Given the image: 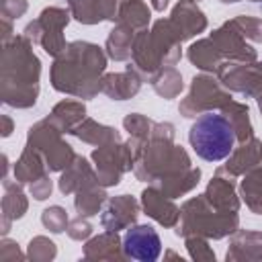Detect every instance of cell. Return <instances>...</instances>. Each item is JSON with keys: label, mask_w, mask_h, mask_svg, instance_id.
Segmentation results:
<instances>
[{"label": "cell", "mask_w": 262, "mask_h": 262, "mask_svg": "<svg viewBox=\"0 0 262 262\" xmlns=\"http://www.w3.org/2000/svg\"><path fill=\"white\" fill-rule=\"evenodd\" d=\"M31 45L25 35H14L10 41L2 43L0 98L14 108H29L39 96L41 63Z\"/></svg>", "instance_id": "1"}, {"label": "cell", "mask_w": 262, "mask_h": 262, "mask_svg": "<svg viewBox=\"0 0 262 262\" xmlns=\"http://www.w3.org/2000/svg\"><path fill=\"white\" fill-rule=\"evenodd\" d=\"M104 68L106 55L98 45L88 41L68 43L66 51L51 66V86L63 94L92 98L100 92Z\"/></svg>", "instance_id": "2"}, {"label": "cell", "mask_w": 262, "mask_h": 262, "mask_svg": "<svg viewBox=\"0 0 262 262\" xmlns=\"http://www.w3.org/2000/svg\"><path fill=\"white\" fill-rule=\"evenodd\" d=\"M180 43L182 41L172 29L170 18H160L154 23L151 31L141 29L135 33L129 68H133L139 76L151 78L158 70L178 63L182 55Z\"/></svg>", "instance_id": "3"}, {"label": "cell", "mask_w": 262, "mask_h": 262, "mask_svg": "<svg viewBox=\"0 0 262 262\" xmlns=\"http://www.w3.org/2000/svg\"><path fill=\"white\" fill-rule=\"evenodd\" d=\"M188 141L194 154L207 162H221L235 149V129L221 113L207 111L196 117L188 131Z\"/></svg>", "instance_id": "4"}, {"label": "cell", "mask_w": 262, "mask_h": 262, "mask_svg": "<svg viewBox=\"0 0 262 262\" xmlns=\"http://www.w3.org/2000/svg\"><path fill=\"white\" fill-rule=\"evenodd\" d=\"M237 225H239L237 213H221L207 203L205 194H201L182 205L180 225H178L176 233L182 237L203 235V237L221 239V237L237 231Z\"/></svg>", "instance_id": "5"}, {"label": "cell", "mask_w": 262, "mask_h": 262, "mask_svg": "<svg viewBox=\"0 0 262 262\" xmlns=\"http://www.w3.org/2000/svg\"><path fill=\"white\" fill-rule=\"evenodd\" d=\"M70 16H72L70 10L59 8V6H49V8H45L39 14V18L31 20L25 27V33L23 35L31 43H39L49 55L59 57L66 51V47H68L61 31L70 23Z\"/></svg>", "instance_id": "6"}, {"label": "cell", "mask_w": 262, "mask_h": 262, "mask_svg": "<svg viewBox=\"0 0 262 262\" xmlns=\"http://www.w3.org/2000/svg\"><path fill=\"white\" fill-rule=\"evenodd\" d=\"M27 145L39 149L45 158L47 168L53 172H63L76 158L72 145L61 139V131L49 119H43L29 129Z\"/></svg>", "instance_id": "7"}, {"label": "cell", "mask_w": 262, "mask_h": 262, "mask_svg": "<svg viewBox=\"0 0 262 262\" xmlns=\"http://www.w3.org/2000/svg\"><path fill=\"white\" fill-rule=\"evenodd\" d=\"M231 100H233L231 94L227 90H223L221 82L213 80V76L201 74V76L192 78L190 90H188L186 98L180 102L178 111L184 117H196L207 111H215V108L221 111Z\"/></svg>", "instance_id": "8"}, {"label": "cell", "mask_w": 262, "mask_h": 262, "mask_svg": "<svg viewBox=\"0 0 262 262\" xmlns=\"http://www.w3.org/2000/svg\"><path fill=\"white\" fill-rule=\"evenodd\" d=\"M92 162L96 164V176L98 182L106 186H115L121 182V174L127 170H133V149L127 143L113 141L106 145H100L92 151Z\"/></svg>", "instance_id": "9"}, {"label": "cell", "mask_w": 262, "mask_h": 262, "mask_svg": "<svg viewBox=\"0 0 262 262\" xmlns=\"http://www.w3.org/2000/svg\"><path fill=\"white\" fill-rule=\"evenodd\" d=\"M219 82L231 90L250 98L262 94V61H223L215 72Z\"/></svg>", "instance_id": "10"}, {"label": "cell", "mask_w": 262, "mask_h": 262, "mask_svg": "<svg viewBox=\"0 0 262 262\" xmlns=\"http://www.w3.org/2000/svg\"><path fill=\"white\" fill-rule=\"evenodd\" d=\"M125 258L139 260V262H154L162 252V242L158 231L151 225H133L127 227L123 239Z\"/></svg>", "instance_id": "11"}, {"label": "cell", "mask_w": 262, "mask_h": 262, "mask_svg": "<svg viewBox=\"0 0 262 262\" xmlns=\"http://www.w3.org/2000/svg\"><path fill=\"white\" fill-rule=\"evenodd\" d=\"M219 49L223 61H256V49L246 43V39L237 33V29L227 20L223 27L211 33L209 37Z\"/></svg>", "instance_id": "12"}, {"label": "cell", "mask_w": 262, "mask_h": 262, "mask_svg": "<svg viewBox=\"0 0 262 262\" xmlns=\"http://www.w3.org/2000/svg\"><path fill=\"white\" fill-rule=\"evenodd\" d=\"M170 25L180 41H188L207 29V16L194 0H180L170 14Z\"/></svg>", "instance_id": "13"}, {"label": "cell", "mask_w": 262, "mask_h": 262, "mask_svg": "<svg viewBox=\"0 0 262 262\" xmlns=\"http://www.w3.org/2000/svg\"><path fill=\"white\" fill-rule=\"evenodd\" d=\"M137 215H139V203L129 194H119L108 199L106 209L100 215V223L106 231H119L131 227L137 221Z\"/></svg>", "instance_id": "14"}, {"label": "cell", "mask_w": 262, "mask_h": 262, "mask_svg": "<svg viewBox=\"0 0 262 262\" xmlns=\"http://www.w3.org/2000/svg\"><path fill=\"white\" fill-rule=\"evenodd\" d=\"M205 199L207 203L221 211V213H237L239 209V199L235 194V186H233V176L225 174L223 170L217 168V174L211 178V182L207 184L205 190Z\"/></svg>", "instance_id": "15"}, {"label": "cell", "mask_w": 262, "mask_h": 262, "mask_svg": "<svg viewBox=\"0 0 262 262\" xmlns=\"http://www.w3.org/2000/svg\"><path fill=\"white\" fill-rule=\"evenodd\" d=\"M141 207H143V211L154 221H158L164 227H174L178 223V219H180V209L172 203V199H168L154 184L143 190V194H141Z\"/></svg>", "instance_id": "16"}, {"label": "cell", "mask_w": 262, "mask_h": 262, "mask_svg": "<svg viewBox=\"0 0 262 262\" xmlns=\"http://www.w3.org/2000/svg\"><path fill=\"white\" fill-rule=\"evenodd\" d=\"M262 166V141L260 139H248L244 143H239V147H235L229 154V160L225 166H221L219 170H223L229 176H239L246 174L250 170H256Z\"/></svg>", "instance_id": "17"}, {"label": "cell", "mask_w": 262, "mask_h": 262, "mask_svg": "<svg viewBox=\"0 0 262 262\" xmlns=\"http://www.w3.org/2000/svg\"><path fill=\"white\" fill-rule=\"evenodd\" d=\"M141 88V76L127 66L125 72L119 74H106L100 80V92H104L113 100H127L135 96Z\"/></svg>", "instance_id": "18"}, {"label": "cell", "mask_w": 262, "mask_h": 262, "mask_svg": "<svg viewBox=\"0 0 262 262\" xmlns=\"http://www.w3.org/2000/svg\"><path fill=\"white\" fill-rule=\"evenodd\" d=\"M94 182H98L96 172H92L90 164L82 156H76L74 162L63 170V174L59 178V190L63 194H72V192H78L80 188L94 184Z\"/></svg>", "instance_id": "19"}, {"label": "cell", "mask_w": 262, "mask_h": 262, "mask_svg": "<svg viewBox=\"0 0 262 262\" xmlns=\"http://www.w3.org/2000/svg\"><path fill=\"white\" fill-rule=\"evenodd\" d=\"M47 164L45 158L39 149H35L33 145H25L18 162L14 164V178L20 184H31L35 180H39L41 176L47 174Z\"/></svg>", "instance_id": "20"}, {"label": "cell", "mask_w": 262, "mask_h": 262, "mask_svg": "<svg viewBox=\"0 0 262 262\" xmlns=\"http://www.w3.org/2000/svg\"><path fill=\"white\" fill-rule=\"evenodd\" d=\"M4 190L6 194L2 196V233L6 235L10 229V223L14 219H20L27 213V196L20 190V182H10L8 178H4Z\"/></svg>", "instance_id": "21"}, {"label": "cell", "mask_w": 262, "mask_h": 262, "mask_svg": "<svg viewBox=\"0 0 262 262\" xmlns=\"http://www.w3.org/2000/svg\"><path fill=\"white\" fill-rule=\"evenodd\" d=\"M227 260H260L262 258V233L260 231H233Z\"/></svg>", "instance_id": "22"}, {"label": "cell", "mask_w": 262, "mask_h": 262, "mask_svg": "<svg viewBox=\"0 0 262 262\" xmlns=\"http://www.w3.org/2000/svg\"><path fill=\"white\" fill-rule=\"evenodd\" d=\"M199 178H201V170L199 168H188V170H182L178 174H172V176H166V178H160L156 182H151L156 188H160L168 199H176V196H182L186 192H190L196 184H199Z\"/></svg>", "instance_id": "23"}, {"label": "cell", "mask_w": 262, "mask_h": 262, "mask_svg": "<svg viewBox=\"0 0 262 262\" xmlns=\"http://www.w3.org/2000/svg\"><path fill=\"white\" fill-rule=\"evenodd\" d=\"M121 239L117 231H106L96 237H92L84 246V258L88 260H121Z\"/></svg>", "instance_id": "24"}, {"label": "cell", "mask_w": 262, "mask_h": 262, "mask_svg": "<svg viewBox=\"0 0 262 262\" xmlns=\"http://www.w3.org/2000/svg\"><path fill=\"white\" fill-rule=\"evenodd\" d=\"M70 135L86 141V143H92V145H106V143H113V141H121V135L117 129L113 127H106V125H100L96 123L94 119H84L82 123H78Z\"/></svg>", "instance_id": "25"}, {"label": "cell", "mask_w": 262, "mask_h": 262, "mask_svg": "<svg viewBox=\"0 0 262 262\" xmlns=\"http://www.w3.org/2000/svg\"><path fill=\"white\" fill-rule=\"evenodd\" d=\"M186 57L192 66H196L203 72H217L223 63V57L211 39H199L196 43H192L186 51Z\"/></svg>", "instance_id": "26"}, {"label": "cell", "mask_w": 262, "mask_h": 262, "mask_svg": "<svg viewBox=\"0 0 262 262\" xmlns=\"http://www.w3.org/2000/svg\"><path fill=\"white\" fill-rule=\"evenodd\" d=\"M133 39H135V31L123 23H117V27L106 37V55L115 61L131 59Z\"/></svg>", "instance_id": "27"}, {"label": "cell", "mask_w": 262, "mask_h": 262, "mask_svg": "<svg viewBox=\"0 0 262 262\" xmlns=\"http://www.w3.org/2000/svg\"><path fill=\"white\" fill-rule=\"evenodd\" d=\"M61 133H70L78 123H82L86 119V106L84 102H76V100H61L59 104L53 106L51 115L47 117Z\"/></svg>", "instance_id": "28"}, {"label": "cell", "mask_w": 262, "mask_h": 262, "mask_svg": "<svg viewBox=\"0 0 262 262\" xmlns=\"http://www.w3.org/2000/svg\"><path fill=\"white\" fill-rule=\"evenodd\" d=\"M221 113H223V115L229 119V123L233 125L235 137H237L239 143H244V141H248V139L254 137V127H252V121H250V108H248L246 102L231 100V102H227V104L221 108Z\"/></svg>", "instance_id": "29"}, {"label": "cell", "mask_w": 262, "mask_h": 262, "mask_svg": "<svg viewBox=\"0 0 262 262\" xmlns=\"http://www.w3.org/2000/svg\"><path fill=\"white\" fill-rule=\"evenodd\" d=\"M106 201V192H104V186L100 182H94V184H88L84 188H80L76 192V199H74V207L78 211V215L82 217H92L100 211L102 203Z\"/></svg>", "instance_id": "30"}, {"label": "cell", "mask_w": 262, "mask_h": 262, "mask_svg": "<svg viewBox=\"0 0 262 262\" xmlns=\"http://www.w3.org/2000/svg\"><path fill=\"white\" fill-rule=\"evenodd\" d=\"M149 18H151V14H149V8L143 0H125L119 6L117 23H123V25L131 27L133 31L147 29Z\"/></svg>", "instance_id": "31"}, {"label": "cell", "mask_w": 262, "mask_h": 262, "mask_svg": "<svg viewBox=\"0 0 262 262\" xmlns=\"http://www.w3.org/2000/svg\"><path fill=\"white\" fill-rule=\"evenodd\" d=\"M239 192H242V199L246 201L248 209L256 215H262V166L244 174Z\"/></svg>", "instance_id": "32"}, {"label": "cell", "mask_w": 262, "mask_h": 262, "mask_svg": "<svg viewBox=\"0 0 262 262\" xmlns=\"http://www.w3.org/2000/svg\"><path fill=\"white\" fill-rule=\"evenodd\" d=\"M151 88L162 96V98H174L182 92L184 84H182V76L172 68V66H166L162 70H158L151 78Z\"/></svg>", "instance_id": "33"}, {"label": "cell", "mask_w": 262, "mask_h": 262, "mask_svg": "<svg viewBox=\"0 0 262 262\" xmlns=\"http://www.w3.org/2000/svg\"><path fill=\"white\" fill-rule=\"evenodd\" d=\"M154 125H156V123H154L151 119H147V117H143V115H139V113H131V115H127V117L123 119V127L129 131L131 139H137V141L149 139Z\"/></svg>", "instance_id": "34"}, {"label": "cell", "mask_w": 262, "mask_h": 262, "mask_svg": "<svg viewBox=\"0 0 262 262\" xmlns=\"http://www.w3.org/2000/svg\"><path fill=\"white\" fill-rule=\"evenodd\" d=\"M229 23L237 29V33L244 39L262 43V18H256V16H235Z\"/></svg>", "instance_id": "35"}, {"label": "cell", "mask_w": 262, "mask_h": 262, "mask_svg": "<svg viewBox=\"0 0 262 262\" xmlns=\"http://www.w3.org/2000/svg\"><path fill=\"white\" fill-rule=\"evenodd\" d=\"M55 254H57L55 244H53L49 237H45V235H37V237L31 239V244H29V254H27V256H29L31 260L45 262V260H53Z\"/></svg>", "instance_id": "36"}, {"label": "cell", "mask_w": 262, "mask_h": 262, "mask_svg": "<svg viewBox=\"0 0 262 262\" xmlns=\"http://www.w3.org/2000/svg\"><path fill=\"white\" fill-rule=\"evenodd\" d=\"M41 221L51 233H61L63 229H68V213L59 205H53V207L45 209L43 215H41Z\"/></svg>", "instance_id": "37"}, {"label": "cell", "mask_w": 262, "mask_h": 262, "mask_svg": "<svg viewBox=\"0 0 262 262\" xmlns=\"http://www.w3.org/2000/svg\"><path fill=\"white\" fill-rule=\"evenodd\" d=\"M186 248L190 252V258L194 260H215L213 250L209 248L207 239L203 235H186Z\"/></svg>", "instance_id": "38"}, {"label": "cell", "mask_w": 262, "mask_h": 262, "mask_svg": "<svg viewBox=\"0 0 262 262\" xmlns=\"http://www.w3.org/2000/svg\"><path fill=\"white\" fill-rule=\"evenodd\" d=\"M66 231H68V235L72 239H86L92 233V225H90V221L82 219V215H80L78 219H74V221L68 223V229Z\"/></svg>", "instance_id": "39"}, {"label": "cell", "mask_w": 262, "mask_h": 262, "mask_svg": "<svg viewBox=\"0 0 262 262\" xmlns=\"http://www.w3.org/2000/svg\"><path fill=\"white\" fill-rule=\"evenodd\" d=\"M27 8H29L27 0H2V18L8 20L18 18L27 12Z\"/></svg>", "instance_id": "40"}, {"label": "cell", "mask_w": 262, "mask_h": 262, "mask_svg": "<svg viewBox=\"0 0 262 262\" xmlns=\"http://www.w3.org/2000/svg\"><path fill=\"white\" fill-rule=\"evenodd\" d=\"M121 0H96V8L102 20H117Z\"/></svg>", "instance_id": "41"}, {"label": "cell", "mask_w": 262, "mask_h": 262, "mask_svg": "<svg viewBox=\"0 0 262 262\" xmlns=\"http://www.w3.org/2000/svg\"><path fill=\"white\" fill-rule=\"evenodd\" d=\"M51 188H53V184H51V180H49L47 174L41 176L39 180L31 182V194H33V199H37V201H45V199L51 194Z\"/></svg>", "instance_id": "42"}, {"label": "cell", "mask_w": 262, "mask_h": 262, "mask_svg": "<svg viewBox=\"0 0 262 262\" xmlns=\"http://www.w3.org/2000/svg\"><path fill=\"white\" fill-rule=\"evenodd\" d=\"M0 258L2 260H16V258H23V254L18 252L16 244L10 242V239H2V248H0Z\"/></svg>", "instance_id": "43"}, {"label": "cell", "mask_w": 262, "mask_h": 262, "mask_svg": "<svg viewBox=\"0 0 262 262\" xmlns=\"http://www.w3.org/2000/svg\"><path fill=\"white\" fill-rule=\"evenodd\" d=\"M14 35H12V25H10V20L8 18H2V43H6V41H10Z\"/></svg>", "instance_id": "44"}, {"label": "cell", "mask_w": 262, "mask_h": 262, "mask_svg": "<svg viewBox=\"0 0 262 262\" xmlns=\"http://www.w3.org/2000/svg\"><path fill=\"white\" fill-rule=\"evenodd\" d=\"M2 123H4V129H2V137H8L12 133V119L8 115L2 117Z\"/></svg>", "instance_id": "45"}, {"label": "cell", "mask_w": 262, "mask_h": 262, "mask_svg": "<svg viewBox=\"0 0 262 262\" xmlns=\"http://www.w3.org/2000/svg\"><path fill=\"white\" fill-rule=\"evenodd\" d=\"M149 2H151V8L158 10V12H162L168 6V0H149Z\"/></svg>", "instance_id": "46"}, {"label": "cell", "mask_w": 262, "mask_h": 262, "mask_svg": "<svg viewBox=\"0 0 262 262\" xmlns=\"http://www.w3.org/2000/svg\"><path fill=\"white\" fill-rule=\"evenodd\" d=\"M223 4H233V2H239V0H221Z\"/></svg>", "instance_id": "47"}, {"label": "cell", "mask_w": 262, "mask_h": 262, "mask_svg": "<svg viewBox=\"0 0 262 262\" xmlns=\"http://www.w3.org/2000/svg\"><path fill=\"white\" fill-rule=\"evenodd\" d=\"M258 106H260V113H262V94L258 96Z\"/></svg>", "instance_id": "48"}, {"label": "cell", "mask_w": 262, "mask_h": 262, "mask_svg": "<svg viewBox=\"0 0 262 262\" xmlns=\"http://www.w3.org/2000/svg\"><path fill=\"white\" fill-rule=\"evenodd\" d=\"M250 2H260V4H262V0H250Z\"/></svg>", "instance_id": "49"}]
</instances>
